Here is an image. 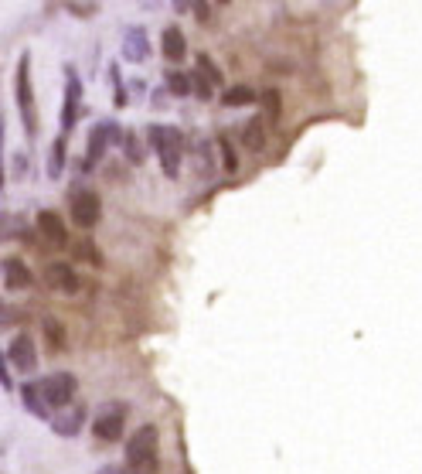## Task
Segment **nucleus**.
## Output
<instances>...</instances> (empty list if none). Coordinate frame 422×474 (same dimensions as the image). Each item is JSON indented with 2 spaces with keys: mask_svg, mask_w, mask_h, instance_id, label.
Segmentation results:
<instances>
[{
  "mask_svg": "<svg viewBox=\"0 0 422 474\" xmlns=\"http://www.w3.org/2000/svg\"><path fill=\"white\" fill-rule=\"evenodd\" d=\"M14 99H18L24 134L35 140V134H38V113H35V89H31V59H28V55H20V61H18V76H14Z\"/></svg>",
  "mask_w": 422,
  "mask_h": 474,
  "instance_id": "1",
  "label": "nucleus"
},
{
  "mask_svg": "<svg viewBox=\"0 0 422 474\" xmlns=\"http://www.w3.org/2000/svg\"><path fill=\"white\" fill-rule=\"evenodd\" d=\"M150 143H154L157 158H160V167L167 178H177L181 174V130L177 126H150Z\"/></svg>",
  "mask_w": 422,
  "mask_h": 474,
  "instance_id": "2",
  "label": "nucleus"
},
{
  "mask_svg": "<svg viewBox=\"0 0 422 474\" xmlns=\"http://www.w3.org/2000/svg\"><path fill=\"white\" fill-rule=\"evenodd\" d=\"M157 447H160V434L157 427H140L130 440H126V461L136 471H154L157 468Z\"/></svg>",
  "mask_w": 422,
  "mask_h": 474,
  "instance_id": "3",
  "label": "nucleus"
},
{
  "mask_svg": "<svg viewBox=\"0 0 422 474\" xmlns=\"http://www.w3.org/2000/svg\"><path fill=\"white\" fill-rule=\"evenodd\" d=\"M38 386H41V396H44V406H48V410H65V406H72L76 389H78V382H76V376H72V372H55V376H44Z\"/></svg>",
  "mask_w": 422,
  "mask_h": 474,
  "instance_id": "4",
  "label": "nucleus"
},
{
  "mask_svg": "<svg viewBox=\"0 0 422 474\" xmlns=\"http://www.w3.org/2000/svg\"><path fill=\"white\" fill-rule=\"evenodd\" d=\"M68 215L76 222L78 229H92L102 215V201H99L96 191H89V188H76L72 195H68Z\"/></svg>",
  "mask_w": 422,
  "mask_h": 474,
  "instance_id": "5",
  "label": "nucleus"
},
{
  "mask_svg": "<svg viewBox=\"0 0 422 474\" xmlns=\"http://www.w3.org/2000/svg\"><path fill=\"white\" fill-rule=\"evenodd\" d=\"M123 427H126V406H123V403H109V406L96 416L92 434H96L99 440H106V444H113V440L123 437Z\"/></svg>",
  "mask_w": 422,
  "mask_h": 474,
  "instance_id": "6",
  "label": "nucleus"
},
{
  "mask_svg": "<svg viewBox=\"0 0 422 474\" xmlns=\"http://www.w3.org/2000/svg\"><path fill=\"white\" fill-rule=\"evenodd\" d=\"M7 362L18 369V372H35L38 369V352H35V338L31 335H14L11 338V345H7Z\"/></svg>",
  "mask_w": 422,
  "mask_h": 474,
  "instance_id": "7",
  "label": "nucleus"
},
{
  "mask_svg": "<svg viewBox=\"0 0 422 474\" xmlns=\"http://www.w3.org/2000/svg\"><path fill=\"white\" fill-rule=\"evenodd\" d=\"M65 106H61V130L68 134L76 126L78 109H82V79L76 76V69H65Z\"/></svg>",
  "mask_w": 422,
  "mask_h": 474,
  "instance_id": "8",
  "label": "nucleus"
},
{
  "mask_svg": "<svg viewBox=\"0 0 422 474\" xmlns=\"http://www.w3.org/2000/svg\"><path fill=\"white\" fill-rule=\"evenodd\" d=\"M44 283L58 290V294H78L82 290V277L78 270H72L68 263H48L44 266Z\"/></svg>",
  "mask_w": 422,
  "mask_h": 474,
  "instance_id": "9",
  "label": "nucleus"
},
{
  "mask_svg": "<svg viewBox=\"0 0 422 474\" xmlns=\"http://www.w3.org/2000/svg\"><path fill=\"white\" fill-rule=\"evenodd\" d=\"M38 232H41V239H44L48 246H68V229H65L61 215L52 212V208L38 212Z\"/></svg>",
  "mask_w": 422,
  "mask_h": 474,
  "instance_id": "10",
  "label": "nucleus"
},
{
  "mask_svg": "<svg viewBox=\"0 0 422 474\" xmlns=\"http://www.w3.org/2000/svg\"><path fill=\"white\" fill-rule=\"evenodd\" d=\"M116 140V126L113 123H99L96 130L89 134V150H85V171L89 167H96L99 160H102V154H106V147Z\"/></svg>",
  "mask_w": 422,
  "mask_h": 474,
  "instance_id": "11",
  "label": "nucleus"
},
{
  "mask_svg": "<svg viewBox=\"0 0 422 474\" xmlns=\"http://www.w3.org/2000/svg\"><path fill=\"white\" fill-rule=\"evenodd\" d=\"M82 423H85V410L82 406H65V410H58V416H52V430L58 437H78Z\"/></svg>",
  "mask_w": 422,
  "mask_h": 474,
  "instance_id": "12",
  "label": "nucleus"
},
{
  "mask_svg": "<svg viewBox=\"0 0 422 474\" xmlns=\"http://www.w3.org/2000/svg\"><path fill=\"white\" fill-rule=\"evenodd\" d=\"M4 287L7 290H28L31 287V270H28V263L18 256H11V259H4Z\"/></svg>",
  "mask_w": 422,
  "mask_h": 474,
  "instance_id": "13",
  "label": "nucleus"
},
{
  "mask_svg": "<svg viewBox=\"0 0 422 474\" xmlns=\"http://www.w3.org/2000/svg\"><path fill=\"white\" fill-rule=\"evenodd\" d=\"M160 48H164V59L181 61L188 55V38H184V31H181V28H167L164 38H160Z\"/></svg>",
  "mask_w": 422,
  "mask_h": 474,
  "instance_id": "14",
  "label": "nucleus"
},
{
  "mask_svg": "<svg viewBox=\"0 0 422 474\" xmlns=\"http://www.w3.org/2000/svg\"><path fill=\"white\" fill-rule=\"evenodd\" d=\"M123 55L130 61H143L150 55V41H147V35H143L140 28H130V31H126V38H123Z\"/></svg>",
  "mask_w": 422,
  "mask_h": 474,
  "instance_id": "15",
  "label": "nucleus"
},
{
  "mask_svg": "<svg viewBox=\"0 0 422 474\" xmlns=\"http://www.w3.org/2000/svg\"><path fill=\"white\" fill-rule=\"evenodd\" d=\"M20 396H24V410H28L31 416H38V420H52V410L44 406V396H41L38 382H28V386L20 389Z\"/></svg>",
  "mask_w": 422,
  "mask_h": 474,
  "instance_id": "16",
  "label": "nucleus"
},
{
  "mask_svg": "<svg viewBox=\"0 0 422 474\" xmlns=\"http://www.w3.org/2000/svg\"><path fill=\"white\" fill-rule=\"evenodd\" d=\"M255 99L259 96H255V89H249V85H231V89L222 93V102L231 106V109H235V106H252Z\"/></svg>",
  "mask_w": 422,
  "mask_h": 474,
  "instance_id": "17",
  "label": "nucleus"
},
{
  "mask_svg": "<svg viewBox=\"0 0 422 474\" xmlns=\"http://www.w3.org/2000/svg\"><path fill=\"white\" fill-rule=\"evenodd\" d=\"M242 140H246L249 150H263L266 147V126H263V119H249L246 130H242Z\"/></svg>",
  "mask_w": 422,
  "mask_h": 474,
  "instance_id": "18",
  "label": "nucleus"
},
{
  "mask_svg": "<svg viewBox=\"0 0 422 474\" xmlns=\"http://www.w3.org/2000/svg\"><path fill=\"white\" fill-rule=\"evenodd\" d=\"M198 76L208 82L211 89H215V85H222V69H218V65H215V61H211L205 52L198 55Z\"/></svg>",
  "mask_w": 422,
  "mask_h": 474,
  "instance_id": "19",
  "label": "nucleus"
},
{
  "mask_svg": "<svg viewBox=\"0 0 422 474\" xmlns=\"http://www.w3.org/2000/svg\"><path fill=\"white\" fill-rule=\"evenodd\" d=\"M167 89H171L174 96H188V93H191V76H184V72H167Z\"/></svg>",
  "mask_w": 422,
  "mask_h": 474,
  "instance_id": "20",
  "label": "nucleus"
},
{
  "mask_svg": "<svg viewBox=\"0 0 422 474\" xmlns=\"http://www.w3.org/2000/svg\"><path fill=\"white\" fill-rule=\"evenodd\" d=\"M61 167H65V137L55 140V147H52V164H48V174L58 178L61 174Z\"/></svg>",
  "mask_w": 422,
  "mask_h": 474,
  "instance_id": "21",
  "label": "nucleus"
},
{
  "mask_svg": "<svg viewBox=\"0 0 422 474\" xmlns=\"http://www.w3.org/2000/svg\"><path fill=\"white\" fill-rule=\"evenodd\" d=\"M44 335H48V345H52V348H61V345H65V328H61L58 321H52V317L44 321Z\"/></svg>",
  "mask_w": 422,
  "mask_h": 474,
  "instance_id": "22",
  "label": "nucleus"
},
{
  "mask_svg": "<svg viewBox=\"0 0 422 474\" xmlns=\"http://www.w3.org/2000/svg\"><path fill=\"white\" fill-rule=\"evenodd\" d=\"M218 147H222V164H225V171H239V158H235V150H231V143H229V137H222L218 140Z\"/></svg>",
  "mask_w": 422,
  "mask_h": 474,
  "instance_id": "23",
  "label": "nucleus"
},
{
  "mask_svg": "<svg viewBox=\"0 0 422 474\" xmlns=\"http://www.w3.org/2000/svg\"><path fill=\"white\" fill-rule=\"evenodd\" d=\"M76 256H78V259H89V263H96V266L102 263V256H99V249L92 246V242H85V239H82V242L76 246Z\"/></svg>",
  "mask_w": 422,
  "mask_h": 474,
  "instance_id": "24",
  "label": "nucleus"
},
{
  "mask_svg": "<svg viewBox=\"0 0 422 474\" xmlns=\"http://www.w3.org/2000/svg\"><path fill=\"white\" fill-rule=\"evenodd\" d=\"M123 143H126V154H130V160H133V164H140V160H143V147L136 143L133 134H126V137H123Z\"/></svg>",
  "mask_w": 422,
  "mask_h": 474,
  "instance_id": "25",
  "label": "nucleus"
},
{
  "mask_svg": "<svg viewBox=\"0 0 422 474\" xmlns=\"http://www.w3.org/2000/svg\"><path fill=\"white\" fill-rule=\"evenodd\" d=\"M191 89H194V93H198V96H201V99H208L211 96V85H208V82H205V79H201V76H191Z\"/></svg>",
  "mask_w": 422,
  "mask_h": 474,
  "instance_id": "26",
  "label": "nucleus"
},
{
  "mask_svg": "<svg viewBox=\"0 0 422 474\" xmlns=\"http://www.w3.org/2000/svg\"><path fill=\"white\" fill-rule=\"evenodd\" d=\"M266 109L269 117H279V96L276 93H266Z\"/></svg>",
  "mask_w": 422,
  "mask_h": 474,
  "instance_id": "27",
  "label": "nucleus"
},
{
  "mask_svg": "<svg viewBox=\"0 0 422 474\" xmlns=\"http://www.w3.org/2000/svg\"><path fill=\"white\" fill-rule=\"evenodd\" d=\"M0 191H4V117H0Z\"/></svg>",
  "mask_w": 422,
  "mask_h": 474,
  "instance_id": "28",
  "label": "nucleus"
},
{
  "mask_svg": "<svg viewBox=\"0 0 422 474\" xmlns=\"http://www.w3.org/2000/svg\"><path fill=\"white\" fill-rule=\"evenodd\" d=\"M0 386L11 389V376H7V365H4V352H0Z\"/></svg>",
  "mask_w": 422,
  "mask_h": 474,
  "instance_id": "29",
  "label": "nucleus"
},
{
  "mask_svg": "<svg viewBox=\"0 0 422 474\" xmlns=\"http://www.w3.org/2000/svg\"><path fill=\"white\" fill-rule=\"evenodd\" d=\"M68 11H72V14H92V11H96V4H85V7H82V4H72Z\"/></svg>",
  "mask_w": 422,
  "mask_h": 474,
  "instance_id": "30",
  "label": "nucleus"
},
{
  "mask_svg": "<svg viewBox=\"0 0 422 474\" xmlns=\"http://www.w3.org/2000/svg\"><path fill=\"white\" fill-rule=\"evenodd\" d=\"M96 474H123V471H119V468H113V464H106V468H99Z\"/></svg>",
  "mask_w": 422,
  "mask_h": 474,
  "instance_id": "31",
  "label": "nucleus"
},
{
  "mask_svg": "<svg viewBox=\"0 0 422 474\" xmlns=\"http://www.w3.org/2000/svg\"><path fill=\"white\" fill-rule=\"evenodd\" d=\"M7 321V307H4V300H0V324Z\"/></svg>",
  "mask_w": 422,
  "mask_h": 474,
  "instance_id": "32",
  "label": "nucleus"
}]
</instances>
